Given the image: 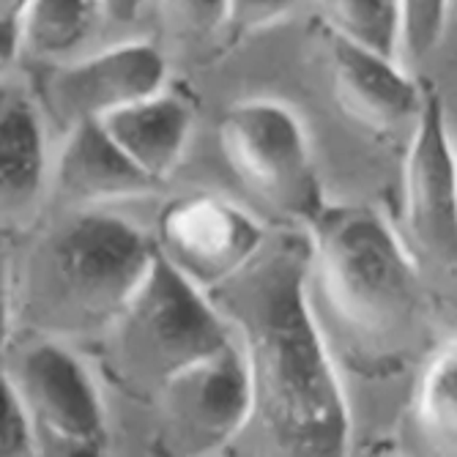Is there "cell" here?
<instances>
[{
	"instance_id": "cell-5",
	"label": "cell",
	"mask_w": 457,
	"mask_h": 457,
	"mask_svg": "<svg viewBox=\"0 0 457 457\" xmlns=\"http://www.w3.org/2000/svg\"><path fill=\"white\" fill-rule=\"evenodd\" d=\"M220 151L230 173L282 220L312 225L323 195L302 118L274 99L233 104L220 120Z\"/></svg>"
},
{
	"instance_id": "cell-12",
	"label": "cell",
	"mask_w": 457,
	"mask_h": 457,
	"mask_svg": "<svg viewBox=\"0 0 457 457\" xmlns=\"http://www.w3.org/2000/svg\"><path fill=\"white\" fill-rule=\"evenodd\" d=\"M159 184L140 170L99 118L69 127V137L55 164V189L66 203L102 205L154 192Z\"/></svg>"
},
{
	"instance_id": "cell-16",
	"label": "cell",
	"mask_w": 457,
	"mask_h": 457,
	"mask_svg": "<svg viewBox=\"0 0 457 457\" xmlns=\"http://www.w3.org/2000/svg\"><path fill=\"white\" fill-rule=\"evenodd\" d=\"M335 36L400 61V0H320Z\"/></svg>"
},
{
	"instance_id": "cell-9",
	"label": "cell",
	"mask_w": 457,
	"mask_h": 457,
	"mask_svg": "<svg viewBox=\"0 0 457 457\" xmlns=\"http://www.w3.org/2000/svg\"><path fill=\"white\" fill-rule=\"evenodd\" d=\"M263 244L261 222L214 192L176 197L156 222L159 253L205 294L233 279Z\"/></svg>"
},
{
	"instance_id": "cell-2",
	"label": "cell",
	"mask_w": 457,
	"mask_h": 457,
	"mask_svg": "<svg viewBox=\"0 0 457 457\" xmlns=\"http://www.w3.org/2000/svg\"><path fill=\"white\" fill-rule=\"evenodd\" d=\"M310 230V282L345 353L370 370L400 359L425 299L411 249L370 205H323Z\"/></svg>"
},
{
	"instance_id": "cell-20",
	"label": "cell",
	"mask_w": 457,
	"mask_h": 457,
	"mask_svg": "<svg viewBox=\"0 0 457 457\" xmlns=\"http://www.w3.org/2000/svg\"><path fill=\"white\" fill-rule=\"evenodd\" d=\"M36 430L30 413L17 384L4 372V386H0V454L4 457H25L36 454Z\"/></svg>"
},
{
	"instance_id": "cell-21",
	"label": "cell",
	"mask_w": 457,
	"mask_h": 457,
	"mask_svg": "<svg viewBox=\"0 0 457 457\" xmlns=\"http://www.w3.org/2000/svg\"><path fill=\"white\" fill-rule=\"evenodd\" d=\"M302 0H230L228 14V33L233 38H244L261 33L279 20H285L290 12H296Z\"/></svg>"
},
{
	"instance_id": "cell-7",
	"label": "cell",
	"mask_w": 457,
	"mask_h": 457,
	"mask_svg": "<svg viewBox=\"0 0 457 457\" xmlns=\"http://www.w3.org/2000/svg\"><path fill=\"white\" fill-rule=\"evenodd\" d=\"M17 384L38 452L102 454L107 449V417L88 367L58 340L28 348L9 372Z\"/></svg>"
},
{
	"instance_id": "cell-17",
	"label": "cell",
	"mask_w": 457,
	"mask_h": 457,
	"mask_svg": "<svg viewBox=\"0 0 457 457\" xmlns=\"http://www.w3.org/2000/svg\"><path fill=\"white\" fill-rule=\"evenodd\" d=\"M99 0H30L25 20V47L55 58L71 53L94 25Z\"/></svg>"
},
{
	"instance_id": "cell-1",
	"label": "cell",
	"mask_w": 457,
	"mask_h": 457,
	"mask_svg": "<svg viewBox=\"0 0 457 457\" xmlns=\"http://www.w3.org/2000/svg\"><path fill=\"white\" fill-rule=\"evenodd\" d=\"M312 238L263 244L212 302L236 328L255 386V417L271 444L296 457L345 454L351 408L310 299Z\"/></svg>"
},
{
	"instance_id": "cell-23",
	"label": "cell",
	"mask_w": 457,
	"mask_h": 457,
	"mask_svg": "<svg viewBox=\"0 0 457 457\" xmlns=\"http://www.w3.org/2000/svg\"><path fill=\"white\" fill-rule=\"evenodd\" d=\"M143 4L145 0H99L102 14L115 22H132L140 14Z\"/></svg>"
},
{
	"instance_id": "cell-14",
	"label": "cell",
	"mask_w": 457,
	"mask_h": 457,
	"mask_svg": "<svg viewBox=\"0 0 457 457\" xmlns=\"http://www.w3.org/2000/svg\"><path fill=\"white\" fill-rule=\"evenodd\" d=\"M45 184V129L38 110L9 96L0 115V187L4 214H17L36 200Z\"/></svg>"
},
{
	"instance_id": "cell-4",
	"label": "cell",
	"mask_w": 457,
	"mask_h": 457,
	"mask_svg": "<svg viewBox=\"0 0 457 457\" xmlns=\"http://www.w3.org/2000/svg\"><path fill=\"white\" fill-rule=\"evenodd\" d=\"M230 340V323L212 296L156 246L145 279L99 337V361L115 389L132 400L156 403L179 372Z\"/></svg>"
},
{
	"instance_id": "cell-10",
	"label": "cell",
	"mask_w": 457,
	"mask_h": 457,
	"mask_svg": "<svg viewBox=\"0 0 457 457\" xmlns=\"http://www.w3.org/2000/svg\"><path fill=\"white\" fill-rule=\"evenodd\" d=\"M168 63L151 41H123L94 58L47 71L45 99L55 120L74 127L162 91Z\"/></svg>"
},
{
	"instance_id": "cell-11",
	"label": "cell",
	"mask_w": 457,
	"mask_h": 457,
	"mask_svg": "<svg viewBox=\"0 0 457 457\" xmlns=\"http://www.w3.org/2000/svg\"><path fill=\"white\" fill-rule=\"evenodd\" d=\"M331 86L343 112L367 129H392L420 118L425 94L397 58L359 47L348 38H331Z\"/></svg>"
},
{
	"instance_id": "cell-22",
	"label": "cell",
	"mask_w": 457,
	"mask_h": 457,
	"mask_svg": "<svg viewBox=\"0 0 457 457\" xmlns=\"http://www.w3.org/2000/svg\"><path fill=\"white\" fill-rule=\"evenodd\" d=\"M30 0H0V58L12 66L25 47V20Z\"/></svg>"
},
{
	"instance_id": "cell-19",
	"label": "cell",
	"mask_w": 457,
	"mask_h": 457,
	"mask_svg": "<svg viewBox=\"0 0 457 457\" xmlns=\"http://www.w3.org/2000/svg\"><path fill=\"white\" fill-rule=\"evenodd\" d=\"M230 0H159V20L170 36L200 41L228 28Z\"/></svg>"
},
{
	"instance_id": "cell-8",
	"label": "cell",
	"mask_w": 457,
	"mask_h": 457,
	"mask_svg": "<svg viewBox=\"0 0 457 457\" xmlns=\"http://www.w3.org/2000/svg\"><path fill=\"white\" fill-rule=\"evenodd\" d=\"M403 187L405 246L413 261L457 274V154L436 94H425Z\"/></svg>"
},
{
	"instance_id": "cell-18",
	"label": "cell",
	"mask_w": 457,
	"mask_h": 457,
	"mask_svg": "<svg viewBox=\"0 0 457 457\" xmlns=\"http://www.w3.org/2000/svg\"><path fill=\"white\" fill-rule=\"evenodd\" d=\"M449 0H400V55L428 58L444 36Z\"/></svg>"
},
{
	"instance_id": "cell-6",
	"label": "cell",
	"mask_w": 457,
	"mask_h": 457,
	"mask_svg": "<svg viewBox=\"0 0 457 457\" xmlns=\"http://www.w3.org/2000/svg\"><path fill=\"white\" fill-rule=\"evenodd\" d=\"M162 449L168 454H217L255 417V386L241 343L230 340L162 389Z\"/></svg>"
},
{
	"instance_id": "cell-13",
	"label": "cell",
	"mask_w": 457,
	"mask_h": 457,
	"mask_svg": "<svg viewBox=\"0 0 457 457\" xmlns=\"http://www.w3.org/2000/svg\"><path fill=\"white\" fill-rule=\"evenodd\" d=\"M99 120L104 123L110 137L156 184L173 176L192 137L189 104L173 94H162V91L143 102L120 107Z\"/></svg>"
},
{
	"instance_id": "cell-15",
	"label": "cell",
	"mask_w": 457,
	"mask_h": 457,
	"mask_svg": "<svg viewBox=\"0 0 457 457\" xmlns=\"http://www.w3.org/2000/svg\"><path fill=\"white\" fill-rule=\"evenodd\" d=\"M417 422L436 449L457 454V340L444 345L422 372Z\"/></svg>"
},
{
	"instance_id": "cell-3",
	"label": "cell",
	"mask_w": 457,
	"mask_h": 457,
	"mask_svg": "<svg viewBox=\"0 0 457 457\" xmlns=\"http://www.w3.org/2000/svg\"><path fill=\"white\" fill-rule=\"evenodd\" d=\"M156 258L132 222L82 212L38 238L25 261L17 312L50 337H102L127 307Z\"/></svg>"
}]
</instances>
